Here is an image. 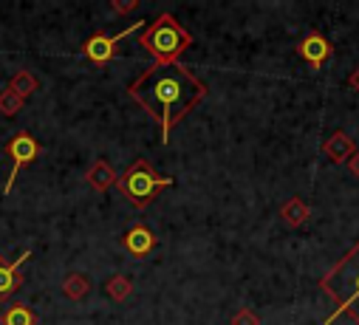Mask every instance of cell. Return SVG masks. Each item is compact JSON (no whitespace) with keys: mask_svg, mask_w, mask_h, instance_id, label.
I'll return each instance as SVG.
<instances>
[{"mask_svg":"<svg viewBox=\"0 0 359 325\" xmlns=\"http://www.w3.org/2000/svg\"><path fill=\"white\" fill-rule=\"evenodd\" d=\"M207 91H210L207 83H201L193 74V68L182 62L172 65L153 62L128 85V97L158 122L164 144L170 141L172 127L207 97Z\"/></svg>","mask_w":359,"mask_h":325,"instance_id":"cell-1","label":"cell"},{"mask_svg":"<svg viewBox=\"0 0 359 325\" xmlns=\"http://www.w3.org/2000/svg\"><path fill=\"white\" fill-rule=\"evenodd\" d=\"M320 289L331 300H337V308L325 319V325H331L342 314H351V319L359 325V240L331 266V272L320 280Z\"/></svg>","mask_w":359,"mask_h":325,"instance_id":"cell-2","label":"cell"},{"mask_svg":"<svg viewBox=\"0 0 359 325\" xmlns=\"http://www.w3.org/2000/svg\"><path fill=\"white\" fill-rule=\"evenodd\" d=\"M139 46L150 57H156V62L172 65L193 46V34L167 12V15H158L156 20H147V26L139 32Z\"/></svg>","mask_w":359,"mask_h":325,"instance_id":"cell-3","label":"cell"},{"mask_svg":"<svg viewBox=\"0 0 359 325\" xmlns=\"http://www.w3.org/2000/svg\"><path fill=\"white\" fill-rule=\"evenodd\" d=\"M175 181L170 179V176H158L156 170H153V165L147 158H136L133 165L119 176V181H116V187L122 190V195L136 207V209H144L161 190H167V187H172Z\"/></svg>","mask_w":359,"mask_h":325,"instance_id":"cell-4","label":"cell"},{"mask_svg":"<svg viewBox=\"0 0 359 325\" xmlns=\"http://www.w3.org/2000/svg\"><path fill=\"white\" fill-rule=\"evenodd\" d=\"M144 26H147V20H139V23H133V26L116 32V34L97 32L94 37H88V40H85L82 51H85V57L91 60V62H97V65H108V62L116 57V51H119V40H125V37L133 34V32H142Z\"/></svg>","mask_w":359,"mask_h":325,"instance_id":"cell-5","label":"cell"},{"mask_svg":"<svg viewBox=\"0 0 359 325\" xmlns=\"http://www.w3.org/2000/svg\"><path fill=\"white\" fill-rule=\"evenodd\" d=\"M6 155L12 158V173H9V181H6L4 193H9L15 187V181H18V176H20L23 167L34 165V158L40 155V144H37V139L29 130H20V133H15L6 141Z\"/></svg>","mask_w":359,"mask_h":325,"instance_id":"cell-6","label":"cell"},{"mask_svg":"<svg viewBox=\"0 0 359 325\" xmlns=\"http://www.w3.org/2000/svg\"><path fill=\"white\" fill-rule=\"evenodd\" d=\"M29 258H32V249H23V255H18L15 261H4V258H0V303H6L20 289V283H23L20 269H23V263Z\"/></svg>","mask_w":359,"mask_h":325,"instance_id":"cell-7","label":"cell"},{"mask_svg":"<svg viewBox=\"0 0 359 325\" xmlns=\"http://www.w3.org/2000/svg\"><path fill=\"white\" fill-rule=\"evenodd\" d=\"M297 54L311 65V68H323L331 57H334V46L323 37V34H317V32H311V34H306L303 40H300V46H297Z\"/></svg>","mask_w":359,"mask_h":325,"instance_id":"cell-8","label":"cell"},{"mask_svg":"<svg viewBox=\"0 0 359 325\" xmlns=\"http://www.w3.org/2000/svg\"><path fill=\"white\" fill-rule=\"evenodd\" d=\"M122 247L128 249V255L133 258H147L156 249V235L144 226V223H133L125 235H122Z\"/></svg>","mask_w":359,"mask_h":325,"instance_id":"cell-9","label":"cell"},{"mask_svg":"<svg viewBox=\"0 0 359 325\" xmlns=\"http://www.w3.org/2000/svg\"><path fill=\"white\" fill-rule=\"evenodd\" d=\"M323 153L334 161V165H348L351 155L356 153V144H353V139H351L345 130H337V133H331V136L325 139Z\"/></svg>","mask_w":359,"mask_h":325,"instance_id":"cell-10","label":"cell"},{"mask_svg":"<svg viewBox=\"0 0 359 325\" xmlns=\"http://www.w3.org/2000/svg\"><path fill=\"white\" fill-rule=\"evenodd\" d=\"M85 181L91 184V190H97V193H108L119 181V176H116V170H114V165L108 158H97L91 165V170L85 173Z\"/></svg>","mask_w":359,"mask_h":325,"instance_id":"cell-11","label":"cell"},{"mask_svg":"<svg viewBox=\"0 0 359 325\" xmlns=\"http://www.w3.org/2000/svg\"><path fill=\"white\" fill-rule=\"evenodd\" d=\"M280 218H283L286 226L297 229V226H303V223L311 218V207H309L300 195H292L289 201H283V207H280Z\"/></svg>","mask_w":359,"mask_h":325,"instance_id":"cell-12","label":"cell"},{"mask_svg":"<svg viewBox=\"0 0 359 325\" xmlns=\"http://www.w3.org/2000/svg\"><path fill=\"white\" fill-rule=\"evenodd\" d=\"M88 291H91V280H88L82 272H71V275H65V280H62V294L68 297V300H82Z\"/></svg>","mask_w":359,"mask_h":325,"instance_id":"cell-13","label":"cell"},{"mask_svg":"<svg viewBox=\"0 0 359 325\" xmlns=\"http://www.w3.org/2000/svg\"><path fill=\"white\" fill-rule=\"evenodd\" d=\"M37 88H40L37 76H34L32 71H26V68H20V71L9 79V91H15V94H18V97H23V99H29Z\"/></svg>","mask_w":359,"mask_h":325,"instance_id":"cell-14","label":"cell"},{"mask_svg":"<svg viewBox=\"0 0 359 325\" xmlns=\"http://www.w3.org/2000/svg\"><path fill=\"white\" fill-rule=\"evenodd\" d=\"M0 322L4 325H37V314L23 303H12L4 311V317H0Z\"/></svg>","mask_w":359,"mask_h":325,"instance_id":"cell-15","label":"cell"},{"mask_svg":"<svg viewBox=\"0 0 359 325\" xmlns=\"http://www.w3.org/2000/svg\"><path fill=\"white\" fill-rule=\"evenodd\" d=\"M130 291H133V283H130V277H125V275H114V277L105 283V294H108L114 303H125V300L130 297Z\"/></svg>","mask_w":359,"mask_h":325,"instance_id":"cell-16","label":"cell"},{"mask_svg":"<svg viewBox=\"0 0 359 325\" xmlns=\"http://www.w3.org/2000/svg\"><path fill=\"white\" fill-rule=\"evenodd\" d=\"M23 105H26V99L23 97H18L15 91H4V94H0V113H4V116H18L20 111H23Z\"/></svg>","mask_w":359,"mask_h":325,"instance_id":"cell-17","label":"cell"},{"mask_svg":"<svg viewBox=\"0 0 359 325\" xmlns=\"http://www.w3.org/2000/svg\"><path fill=\"white\" fill-rule=\"evenodd\" d=\"M229 325H260V317L252 308H241V311H235V317H232Z\"/></svg>","mask_w":359,"mask_h":325,"instance_id":"cell-18","label":"cell"},{"mask_svg":"<svg viewBox=\"0 0 359 325\" xmlns=\"http://www.w3.org/2000/svg\"><path fill=\"white\" fill-rule=\"evenodd\" d=\"M133 9H139V0H111V12L114 15H128Z\"/></svg>","mask_w":359,"mask_h":325,"instance_id":"cell-19","label":"cell"},{"mask_svg":"<svg viewBox=\"0 0 359 325\" xmlns=\"http://www.w3.org/2000/svg\"><path fill=\"white\" fill-rule=\"evenodd\" d=\"M348 88H351V91H356V94H359V68H353V74H351V76H348Z\"/></svg>","mask_w":359,"mask_h":325,"instance_id":"cell-20","label":"cell"},{"mask_svg":"<svg viewBox=\"0 0 359 325\" xmlns=\"http://www.w3.org/2000/svg\"><path fill=\"white\" fill-rule=\"evenodd\" d=\"M348 167H351V173H353V176L359 179V150H356V153L351 155V161H348Z\"/></svg>","mask_w":359,"mask_h":325,"instance_id":"cell-21","label":"cell"}]
</instances>
